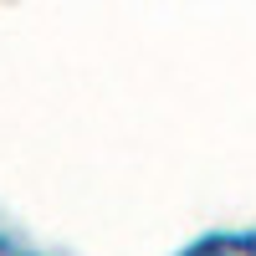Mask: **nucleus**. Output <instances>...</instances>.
Here are the masks:
<instances>
[{"label": "nucleus", "instance_id": "obj_1", "mask_svg": "<svg viewBox=\"0 0 256 256\" xmlns=\"http://www.w3.org/2000/svg\"><path fill=\"white\" fill-rule=\"evenodd\" d=\"M190 251H256V236H251V230H241V236H205L200 246H190Z\"/></svg>", "mask_w": 256, "mask_h": 256}]
</instances>
